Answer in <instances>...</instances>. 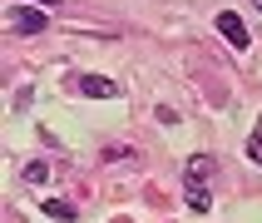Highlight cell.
Listing matches in <instances>:
<instances>
[{
  "label": "cell",
  "mask_w": 262,
  "mask_h": 223,
  "mask_svg": "<svg viewBox=\"0 0 262 223\" xmlns=\"http://www.w3.org/2000/svg\"><path fill=\"white\" fill-rule=\"evenodd\" d=\"M5 20H10L15 35H40V30L50 25V15L35 10V5H10V10H5Z\"/></svg>",
  "instance_id": "obj_1"
},
{
  "label": "cell",
  "mask_w": 262,
  "mask_h": 223,
  "mask_svg": "<svg viewBox=\"0 0 262 223\" xmlns=\"http://www.w3.org/2000/svg\"><path fill=\"white\" fill-rule=\"evenodd\" d=\"M218 30H223V40H228V45H237V50H248V45H252L248 25H243L233 10H223V15H218Z\"/></svg>",
  "instance_id": "obj_2"
},
{
  "label": "cell",
  "mask_w": 262,
  "mask_h": 223,
  "mask_svg": "<svg viewBox=\"0 0 262 223\" xmlns=\"http://www.w3.org/2000/svg\"><path fill=\"white\" fill-rule=\"evenodd\" d=\"M79 94H89V99H119V85L104 79V74H79Z\"/></svg>",
  "instance_id": "obj_3"
},
{
  "label": "cell",
  "mask_w": 262,
  "mask_h": 223,
  "mask_svg": "<svg viewBox=\"0 0 262 223\" xmlns=\"http://www.w3.org/2000/svg\"><path fill=\"white\" fill-rule=\"evenodd\" d=\"M183 198H188V208H198V213H208V208H213V193H208L203 184H188V189H183Z\"/></svg>",
  "instance_id": "obj_4"
},
{
  "label": "cell",
  "mask_w": 262,
  "mask_h": 223,
  "mask_svg": "<svg viewBox=\"0 0 262 223\" xmlns=\"http://www.w3.org/2000/svg\"><path fill=\"white\" fill-rule=\"evenodd\" d=\"M45 213H50V218L74 223V204H64V198H45Z\"/></svg>",
  "instance_id": "obj_5"
},
{
  "label": "cell",
  "mask_w": 262,
  "mask_h": 223,
  "mask_svg": "<svg viewBox=\"0 0 262 223\" xmlns=\"http://www.w3.org/2000/svg\"><path fill=\"white\" fill-rule=\"evenodd\" d=\"M213 178V159H188V184H203Z\"/></svg>",
  "instance_id": "obj_6"
},
{
  "label": "cell",
  "mask_w": 262,
  "mask_h": 223,
  "mask_svg": "<svg viewBox=\"0 0 262 223\" xmlns=\"http://www.w3.org/2000/svg\"><path fill=\"white\" fill-rule=\"evenodd\" d=\"M45 178H50V169H45V164H30V169H25V184H35V189H40Z\"/></svg>",
  "instance_id": "obj_7"
},
{
  "label": "cell",
  "mask_w": 262,
  "mask_h": 223,
  "mask_svg": "<svg viewBox=\"0 0 262 223\" xmlns=\"http://www.w3.org/2000/svg\"><path fill=\"white\" fill-rule=\"evenodd\" d=\"M248 154H252V164H262V134H252V139H248Z\"/></svg>",
  "instance_id": "obj_8"
},
{
  "label": "cell",
  "mask_w": 262,
  "mask_h": 223,
  "mask_svg": "<svg viewBox=\"0 0 262 223\" xmlns=\"http://www.w3.org/2000/svg\"><path fill=\"white\" fill-rule=\"evenodd\" d=\"M45 5H59V0H45Z\"/></svg>",
  "instance_id": "obj_9"
},
{
  "label": "cell",
  "mask_w": 262,
  "mask_h": 223,
  "mask_svg": "<svg viewBox=\"0 0 262 223\" xmlns=\"http://www.w3.org/2000/svg\"><path fill=\"white\" fill-rule=\"evenodd\" d=\"M252 5H257V10H262V0H252Z\"/></svg>",
  "instance_id": "obj_10"
}]
</instances>
